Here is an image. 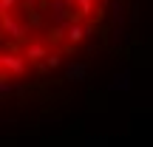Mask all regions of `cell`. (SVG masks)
Masks as SVG:
<instances>
[{"label":"cell","instance_id":"obj_1","mask_svg":"<svg viewBox=\"0 0 153 147\" xmlns=\"http://www.w3.org/2000/svg\"><path fill=\"white\" fill-rule=\"evenodd\" d=\"M125 0H0V96L62 79L108 45Z\"/></svg>","mask_w":153,"mask_h":147}]
</instances>
